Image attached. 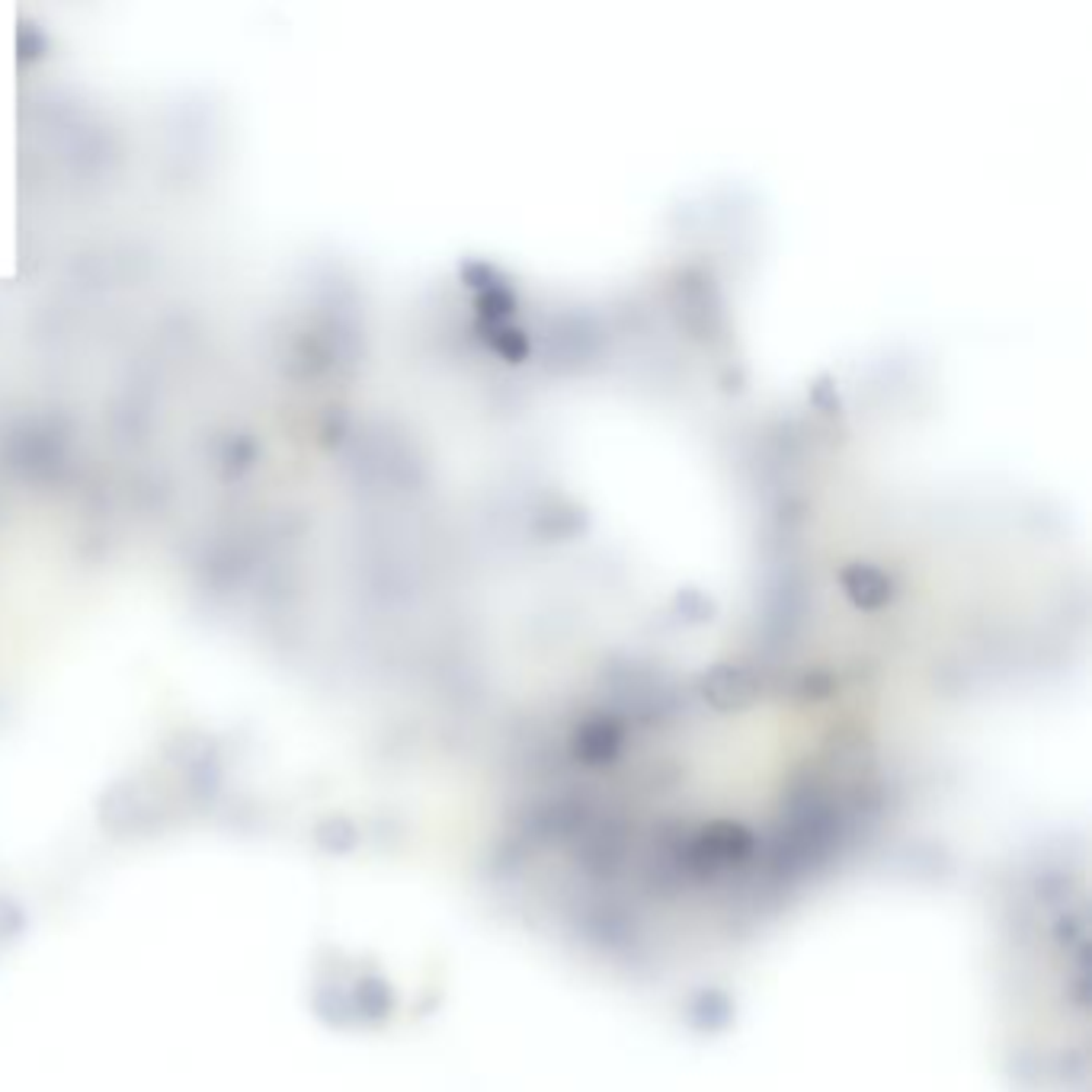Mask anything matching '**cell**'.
Listing matches in <instances>:
<instances>
[]
</instances>
